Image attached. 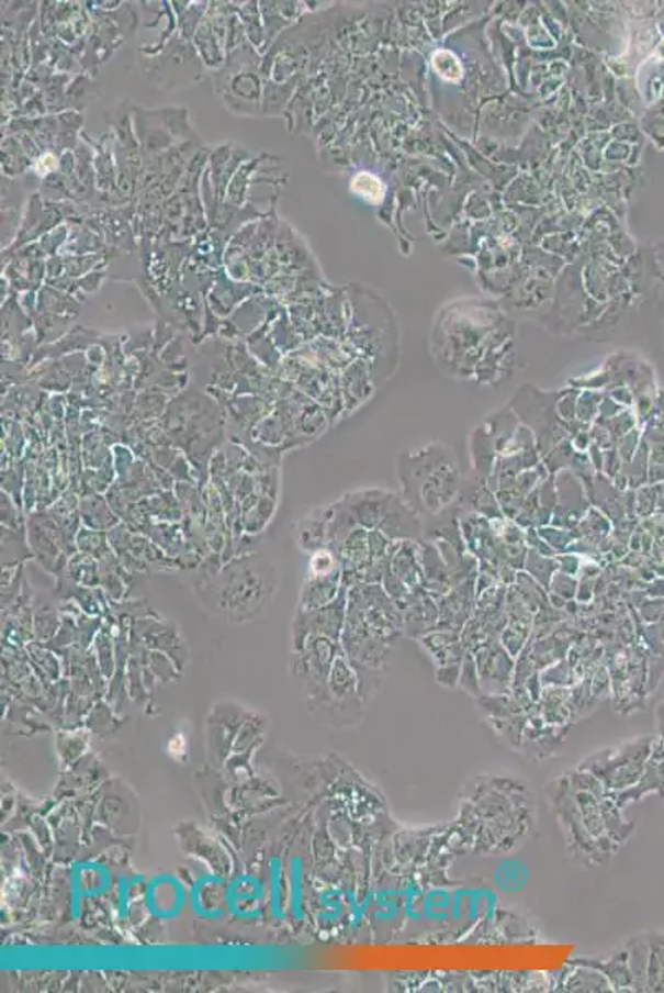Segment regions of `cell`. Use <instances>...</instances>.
I'll use <instances>...</instances> for the list:
<instances>
[{
  "instance_id": "cell-1",
  "label": "cell",
  "mask_w": 664,
  "mask_h": 993,
  "mask_svg": "<svg viewBox=\"0 0 664 993\" xmlns=\"http://www.w3.org/2000/svg\"><path fill=\"white\" fill-rule=\"evenodd\" d=\"M277 588V567L257 554L232 561L214 580L205 581L201 590L214 606L244 616L261 610Z\"/></svg>"
},
{
  "instance_id": "cell-2",
  "label": "cell",
  "mask_w": 664,
  "mask_h": 993,
  "mask_svg": "<svg viewBox=\"0 0 664 993\" xmlns=\"http://www.w3.org/2000/svg\"><path fill=\"white\" fill-rule=\"evenodd\" d=\"M650 737L634 738L614 749L600 750L582 760L578 769L592 773L610 793L630 789L640 780L648 757L653 752Z\"/></svg>"
},
{
  "instance_id": "cell-3",
  "label": "cell",
  "mask_w": 664,
  "mask_h": 993,
  "mask_svg": "<svg viewBox=\"0 0 664 993\" xmlns=\"http://www.w3.org/2000/svg\"><path fill=\"white\" fill-rule=\"evenodd\" d=\"M549 799H551L552 808L555 816L561 823L562 832L567 841L569 852L574 856L577 861L585 866L604 864L614 856L615 849L608 848L604 843L595 839L588 832L587 825L582 818L581 810L575 803L572 795L571 782L569 777L554 780L548 786Z\"/></svg>"
},
{
  "instance_id": "cell-4",
  "label": "cell",
  "mask_w": 664,
  "mask_h": 993,
  "mask_svg": "<svg viewBox=\"0 0 664 993\" xmlns=\"http://www.w3.org/2000/svg\"><path fill=\"white\" fill-rule=\"evenodd\" d=\"M189 894L184 884L175 874H157L144 891V906L157 921H175L181 916L188 904Z\"/></svg>"
},
{
  "instance_id": "cell-5",
  "label": "cell",
  "mask_w": 664,
  "mask_h": 993,
  "mask_svg": "<svg viewBox=\"0 0 664 993\" xmlns=\"http://www.w3.org/2000/svg\"><path fill=\"white\" fill-rule=\"evenodd\" d=\"M227 883L217 874L198 878L189 891V907L202 921H222L227 916Z\"/></svg>"
},
{
  "instance_id": "cell-6",
  "label": "cell",
  "mask_w": 664,
  "mask_h": 993,
  "mask_svg": "<svg viewBox=\"0 0 664 993\" xmlns=\"http://www.w3.org/2000/svg\"><path fill=\"white\" fill-rule=\"evenodd\" d=\"M110 869L100 862L80 861L70 871L71 913L80 916V906L85 900L101 896L110 890Z\"/></svg>"
},
{
  "instance_id": "cell-7",
  "label": "cell",
  "mask_w": 664,
  "mask_h": 993,
  "mask_svg": "<svg viewBox=\"0 0 664 993\" xmlns=\"http://www.w3.org/2000/svg\"><path fill=\"white\" fill-rule=\"evenodd\" d=\"M263 884L250 874H240L227 886V911L238 921L260 919L263 911Z\"/></svg>"
},
{
  "instance_id": "cell-8",
  "label": "cell",
  "mask_w": 664,
  "mask_h": 993,
  "mask_svg": "<svg viewBox=\"0 0 664 993\" xmlns=\"http://www.w3.org/2000/svg\"><path fill=\"white\" fill-rule=\"evenodd\" d=\"M290 911L294 921H304L303 911V861L300 856L291 858L290 864Z\"/></svg>"
},
{
  "instance_id": "cell-9",
  "label": "cell",
  "mask_w": 664,
  "mask_h": 993,
  "mask_svg": "<svg viewBox=\"0 0 664 993\" xmlns=\"http://www.w3.org/2000/svg\"><path fill=\"white\" fill-rule=\"evenodd\" d=\"M270 896H268V904H270V916L273 917L277 923H281L284 919V911L281 907V893H283V886H281V859L278 856H273L270 859Z\"/></svg>"
},
{
  "instance_id": "cell-10",
  "label": "cell",
  "mask_w": 664,
  "mask_h": 993,
  "mask_svg": "<svg viewBox=\"0 0 664 993\" xmlns=\"http://www.w3.org/2000/svg\"><path fill=\"white\" fill-rule=\"evenodd\" d=\"M140 878H133V880H126V878H121L120 880V891H117V910H120L121 919L126 921L130 917L131 903H133L134 897L131 896L133 893L134 886L139 884Z\"/></svg>"
}]
</instances>
